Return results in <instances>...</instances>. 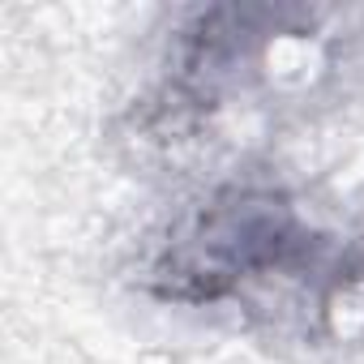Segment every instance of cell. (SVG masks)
Masks as SVG:
<instances>
[{
    "label": "cell",
    "mask_w": 364,
    "mask_h": 364,
    "mask_svg": "<svg viewBox=\"0 0 364 364\" xmlns=\"http://www.w3.org/2000/svg\"><path fill=\"white\" fill-rule=\"evenodd\" d=\"M330 236H317L279 193L223 189L215 193L154 262V283L167 300L210 304L249 279L321 266Z\"/></svg>",
    "instance_id": "6da1fadb"
}]
</instances>
